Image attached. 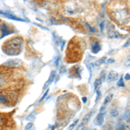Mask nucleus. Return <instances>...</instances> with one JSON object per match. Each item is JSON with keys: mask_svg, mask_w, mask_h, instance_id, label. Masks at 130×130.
<instances>
[{"mask_svg": "<svg viewBox=\"0 0 130 130\" xmlns=\"http://www.w3.org/2000/svg\"><path fill=\"white\" fill-rule=\"evenodd\" d=\"M112 9V15L115 20L119 24H126L129 23V18H128V11L125 5L122 3H116L113 5Z\"/></svg>", "mask_w": 130, "mask_h": 130, "instance_id": "obj_1", "label": "nucleus"}, {"mask_svg": "<svg viewBox=\"0 0 130 130\" xmlns=\"http://www.w3.org/2000/svg\"><path fill=\"white\" fill-rule=\"evenodd\" d=\"M5 44L7 46V49L4 48L5 53L8 54V55L13 56L18 54L16 51H18V49L22 47L23 44V39L21 37H14V38L10 39V41L6 42Z\"/></svg>", "mask_w": 130, "mask_h": 130, "instance_id": "obj_2", "label": "nucleus"}, {"mask_svg": "<svg viewBox=\"0 0 130 130\" xmlns=\"http://www.w3.org/2000/svg\"><path fill=\"white\" fill-rule=\"evenodd\" d=\"M106 112L104 110L100 111V113L97 115V116L95 119V124L96 126H102L104 122V115H105Z\"/></svg>", "mask_w": 130, "mask_h": 130, "instance_id": "obj_3", "label": "nucleus"}, {"mask_svg": "<svg viewBox=\"0 0 130 130\" xmlns=\"http://www.w3.org/2000/svg\"><path fill=\"white\" fill-rule=\"evenodd\" d=\"M8 83H9V76L5 74L0 75V89L7 87Z\"/></svg>", "mask_w": 130, "mask_h": 130, "instance_id": "obj_4", "label": "nucleus"}, {"mask_svg": "<svg viewBox=\"0 0 130 130\" xmlns=\"http://www.w3.org/2000/svg\"><path fill=\"white\" fill-rule=\"evenodd\" d=\"M118 77H119V75L117 74L115 71H111V72L108 73V82H112V81H115V80H117L118 79Z\"/></svg>", "mask_w": 130, "mask_h": 130, "instance_id": "obj_5", "label": "nucleus"}, {"mask_svg": "<svg viewBox=\"0 0 130 130\" xmlns=\"http://www.w3.org/2000/svg\"><path fill=\"white\" fill-rule=\"evenodd\" d=\"M21 63L20 61L18 60H11V61H9V62H5V66H8V67H17V66H19Z\"/></svg>", "mask_w": 130, "mask_h": 130, "instance_id": "obj_6", "label": "nucleus"}, {"mask_svg": "<svg viewBox=\"0 0 130 130\" xmlns=\"http://www.w3.org/2000/svg\"><path fill=\"white\" fill-rule=\"evenodd\" d=\"M0 15H1V16H4V17H5V18H10V19H12V20H18V21H22V20H21V19H19V18H16L15 16L11 15V14H10V13H8V12H5V11H1V10H0Z\"/></svg>", "mask_w": 130, "mask_h": 130, "instance_id": "obj_7", "label": "nucleus"}, {"mask_svg": "<svg viewBox=\"0 0 130 130\" xmlns=\"http://www.w3.org/2000/svg\"><path fill=\"white\" fill-rule=\"evenodd\" d=\"M100 50H101V46H100V43H98V42H95V43L92 44L91 46V50H92V52L93 53H98V52L100 51Z\"/></svg>", "mask_w": 130, "mask_h": 130, "instance_id": "obj_8", "label": "nucleus"}, {"mask_svg": "<svg viewBox=\"0 0 130 130\" xmlns=\"http://www.w3.org/2000/svg\"><path fill=\"white\" fill-rule=\"evenodd\" d=\"M56 77V74H55V71H52L51 72V74H50V78H49V80H48L47 82H46V83L44 84V86H43V89H46V88L48 87V85H50V84H51L52 83H53V81H54V78Z\"/></svg>", "mask_w": 130, "mask_h": 130, "instance_id": "obj_9", "label": "nucleus"}, {"mask_svg": "<svg viewBox=\"0 0 130 130\" xmlns=\"http://www.w3.org/2000/svg\"><path fill=\"white\" fill-rule=\"evenodd\" d=\"M7 94H8V99H10V100H12V101H15L18 99V94H17V92L16 91H14V90H10V91H8L7 92Z\"/></svg>", "mask_w": 130, "mask_h": 130, "instance_id": "obj_10", "label": "nucleus"}, {"mask_svg": "<svg viewBox=\"0 0 130 130\" xmlns=\"http://www.w3.org/2000/svg\"><path fill=\"white\" fill-rule=\"evenodd\" d=\"M0 102H2V103H4V104H9L10 100L8 99L5 95H3L2 93H0Z\"/></svg>", "mask_w": 130, "mask_h": 130, "instance_id": "obj_11", "label": "nucleus"}, {"mask_svg": "<svg viewBox=\"0 0 130 130\" xmlns=\"http://www.w3.org/2000/svg\"><path fill=\"white\" fill-rule=\"evenodd\" d=\"M102 82L101 81L100 78L96 79V80L95 81V83H94V89H95V90H97L99 88L101 87V85H102Z\"/></svg>", "mask_w": 130, "mask_h": 130, "instance_id": "obj_12", "label": "nucleus"}, {"mask_svg": "<svg viewBox=\"0 0 130 130\" xmlns=\"http://www.w3.org/2000/svg\"><path fill=\"white\" fill-rule=\"evenodd\" d=\"M91 115H92V112L88 113V114L85 115L84 118H83V125H84V124H87V123L89 122V121L90 117H91Z\"/></svg>", "mask_w": 130, "mask_h": 130, "instance_id": "obj_13", "label": "nucleus"}, {"mask_svg": "<svg viewBox=\"0 0 130 130\" xmlns=\"http://www.w3.org/2000/svg\"><path fill=\"white\" fill-rule=\"evenodd\" d=\"M113 96H114V95H113V94H110V95H108V96H107L105 101H104V102H103V105L104 106L107 105L108 103H109V102H111V100L113 99Z\"/></svg>", "mask_w": 130, "mask_h": 130, "instance_id": "obj_14", "label": "nucleus"}, {"mask_svg": "<svg viewBox=\"0 0 130 130\" xmlns=\"http://www.w3.org/2000/svg\"><path fill=\"white\" fill-rule=\"evenodd\" d=\"M106 72H105V70H102V73H101V75H100V77L99 78L101 79V81L102 82H104L106 80Z\"/></svg>", "mask_w": 130, "mask_h": 130, "instance_id": "obj_15", "label": "nucleus"}, {"mask_svg": "<svg viewBox=\"0 0 130 130\" xmlns=\"http://www.w3.org/2000/svg\"><path fill=\"white\" fill-rule=\"evenodd\" d=\"M79 122V119H76V120H75V121L74 122H72L71 123V124L70 125V127H69V130H72L73 128H74V127H75V126H76V124L77 123Z\"/></svg>", "mask_w": 130, "mask_h": 130, "instance_id": "obj_16", "label": "nucleus"}, {"mask_svg": "<svg viewBox=\"0 0 130 130\" xmlns=\"http://www.w3.org/2000/svg\"><path fill=\"white\" fill-rule=\"evenodd\" d=\"M110 114L111 115H112L113 117H117L119 115V112L117 109H115V108H114V109H112L110 111Z\"/></svg>", "mask_w": 130, "mask_h": 130, "instance_id": "obj_17", "label": "nucleus"}, {"mask_svg": "<svg viewBox=\"0 0 130 130\" xmlns=\"http://www.w3.org/2000/svg\"><path fill=\"white\" fill-rule=\"evenodd\" d=\"M117 86L118 87H124L125 84H124V82H123V78L122 77H121L120 79H119L118 83H117Z\"/></svg>", "mask_w": 130, "mask_h": 130, "instance_id": "obj_18", "label": "nucleus"}, {"mask_svg": "<svg viewBox=\"0 0 130 130\" xmlns=\"http://www.w3.org/2000/svg\"><path fill=\"white\" fill-rule=\"evenodd\" d=\"M106 60H107V57H102L100 61H97L95 64L97 65V66H100V65H102V63H104V62H105Z\"/></svg>", "mask_w": 130, "mask_h": 130, "instance_id": "obj_19", "label": "nucleus"}, {"mask_svg": "<svg viewBox=\"0 0 130 130\" xmlns=\"http://www.w3.org/2000/svg\"><path fill=\"white\" fill-rule=\"evenodd\" d=\"M4 123H5V119H4V116L0 114V127H2L4 126Z\"/></svg>", "mask_w": 130, "mask_h": 130, "instance_id": "obj_20", "label": "nucleus"}, {"mask_svg": "<svg viewBox=\"0 0 130 130\" xmlns=\"http://www.w3.org/2000/svg\"><path fill=\"white\" fill-rule=\"evenodd\" d=\"M48 94H49V89H47V90H46V92H45V93H44V95H43V96H42V98H41V100H40V101H39V102H43V100H44V99H45V98H46V97H47Z\"/></svg>", "mask_w": 130, "mask_h": 130, "instance_id": "obj_21", "label": "nucleus"}, {"mask_svg": "<svg viewBox=\"0 0 130 130\" xmlns=\"http://www.w3.org/2000/svg\"><path fill=\"white\" fill-rule=\"evenodd\" d=\"M118 130H126L125 125H124V124H121V125L118 127Z\"/></svg>", "mask_w": 130, "mask_h": 130, "instance_id": "obj_22", "label": "nucleus"}, {"mask_svg": "<svg viewBox=\"0 0 130 130\" xmlns=\"http://www.w3.org/2000/svg\"><path fill=\"white\" fill-rule=\"evenodd\" d=\"M32 126H33L32 123H29V124L26 126V127H25V130H30Z\"/></svg>", "mask_w": 130, "mask_h": 130, "instance_id": "obj_23", "label": "nucleus"}, {"mask_svg": "<svg viewBox=\"0 0 130 130\" xmlns=\"http://www.w3.org/2000/svg\"><path fill=\"white\" fill-rule=\"evenodd\" d=\"M125 80L126 81H129L130 80V75L127 73V74H126V75H125Z\"/></svg>", "mask_w": 130, "mask_h": 130, "instance_id": "obj_24", "label": "nucleus"}, {"mask_svg": "<svg viewBox=\"0 0 130 130\" xmlns=\"http://www.w3.org/2000/svg\"><path fill=\"white\" fill-rule=\"evenodd\" d=\"M83 102H84V103H86V102H87V98H86V97H83Z\"/></svg>", "mask_w": 130, "mask_h": 130, "instance_id": "obj_25", "label": "nucleus"}, {"mask_svg": "<svg viewBox=\"0 0 130 130\" xmlns=\"http://www.w3.org/2000/svg\"><path fill=\"white\" fill-rule=\"evenodd\" d=\"M115 62V61L113 60V59H109V60H108V63H111V62Z\"/></svg>", "mask_w": 130, "mask_h": 130, "instance_id": "obj_26", "label": "nucleus"}, {"mask_svg": "<svg viewBox=\"0 0 130 130\" xmlns=\"http://www.w3.org/2000/svg\"><path fill=\"white\" fill-rule=\"evenodd\" d=\"M83 130H88V128H87V127H83Z\"/></svg>", "mask_w": 130, "mask_h": 130, "instance_id": "obj_27", "label": "nucleus"}, {"mask_svg": "<svg viewBox=\"0 0 130 130\" xmlns=\"http://www.w3.org/2000/svg\"><path fill=\"white\" fill-rule=\"evenodd\" d=\"M1 28H2V25L0 24V32H1Z\"/></svg>", "mask_w": 130, "mask_h": 130, "instance_id": "obj_28", "label": "nucleus"}, {"mask_svg": "<svg viewBox=\"0 0 130 130\" xmlns=\"http://www.w3.org/2000/svg\"><path fill=\"white\" fill-rule=\"evenodd\" d=\"M51 130H55V128H54V127H51Z\"/></svg>", "mask_w": 130, "mask_h": 130, "instance_id": "obj_29", "label": "nucleus"}]
</instances>
